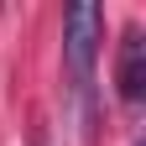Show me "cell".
<instances>
[{"mask_svg":"<svg viewBox=\"0 0 146 146\" xmlns=\"http://www.w3.org/2000/svg\"><path fill=\"white\" fill-rule=\"evenodd\" d=\"M115 84H120V99H131V104L146 94V36H141V26H131V31H125V42H120Z\"/></svg>","mask_w":146,"mask_h":146,"instance_id":"7a4b0ae2","label":"cell"},{"mask_svg":"<svg viewBox=\"0 0 146 146\" xmlns=\"http://www.w3.org/2000/svg\"><path fill=\"white\" fill-rule=\"evenodd\" d=\"M99 42H104V11L94 5V0H73L68 16H63V52H68V73H73L78 99H89V89H94Z\"/></svg>","mask_w":146,"mask_h":146,"instance_id":"6da1fadb","label":"cell"}]
</instances>
